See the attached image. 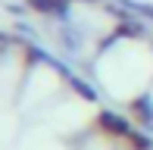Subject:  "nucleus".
Instances as JSON below:
<instances>
[{
	"instance_id": "f257e3e1",
	"label": "nucleus",
	"mask_w": 153,
	"mask_h": 150,
	"mask_svg": "<svg viewBox=\"0 0 153 150\" xmlns=\"http://www.w3.org/2000/svg\"><path fill=\"white\" fill-rule=\"evenodd\" d=\"M100 122H103V125H109V128H116V134H125V131H128V125H125L122 119H116V116H109V113H103Z\"/></svg>"
}]
</instances>
